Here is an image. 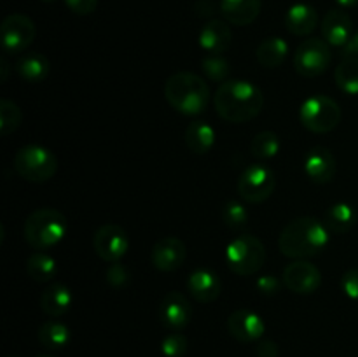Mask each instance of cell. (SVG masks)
<instances>
[{"label": "cell", "mask_w": 358, "mask_h": 357, "mask_svg": "<svg viewBox=\"0 0 358 357\" xmlns=\"http://www.w3.org/2000/svg\"><path fill=\"white\" fill-rule=\"evenodd\" d=\"M227 331L238 342L252 343L262 340L266 332V324L259 314L248 310V308H240L227 317Z\"/></svg>", "instance_id": "cell-14"}, {"label": "cell", "mask_w": 358, "mask_h": 357, "mask_svg": "<svg viewBox=\"0 0 358 357\" xmlns=\"http://www.w3.org/2000/svg\"><path fill=\"white\" fill-rule=\"evenodd\" d=\"M187 338L180 331H173L161 342V352L164 357H184L187 354Z\"/></svg>", "instance_id": "cell-34"}, {"label": "cell", "mask_w": 358, "mask_h": 357, "mask_svg": "<svg viewBox=\"0 0 358 357\" xmlns=\"http://www.w3.org/2000/svg\"><path fill=\"white\" fill-rule=\"evenodd\" d=\"M276 175L262 163L248 164L238 178V195L243 202L259 205L275 192Z\"/></svg>", "instance_id": "cell-8"}, {"label": "cell", "mask_w": 358, "mask_h": 357, "mask_svg": "<svg viewBox=\"0 0 358 357\" xmlns=\"http://www.w3.org/2000/svg\"><path fill=\"white\" fill-rule=\"evenodd\" d=\"M264 93L261 88L245 79H227L213 94L217 114L227 122H248L264 108Z\"/></svg>", "instance_id": "cell-1"}, {"label": "cell", "mask_w": 358, "mask_h": 357, "mask_svg": "<svg viewBox=\"0 0 358 357\" xmlns=\"http://www.w3.org/2000/svg\"><path fill=\"white\" fill-rule=\"evenodd\" d=\"M187 248L185 244L177 237H164L157 240L152 247L150 261L159 272H175L185 262Z\"/></svg>", "instance_id": "cell-15"}, {"label": "cell", "mask_w": 358, "mask_h": 357, "mask_svg": "<svg viewBox=\"0 0 358 357\" xmlns=\"http://www.w3.org/2000/svg\"><path fill=\"white\" fill-rule=\"evenodd\" d=\"M13 167L20 177L28 182H48L58 172V158L48 147L30 144L17 149Z\"/></svg>", "instance_id": "cell-6"}, {"label": "cell", "mask_w": 358, "mask_h": 357, "mask_svg": "<svg viewBox=\"0 0 358 357\" xmlns=\"http://www.w3.org/2000/svg\"><path fill=\"white\" fill-rule=\"evenodd\" d=\"M282 284L294 294H313L322 286V273L308 259H294L283 270Z\"/></svg>", "instance_id": "cell-12"}, {"label": "cell", "mask_w": 358, "mask_h": 357, "mask_svg": "<svg viewBox=\"0 0 358 357\" xmlns=\"http://www.w3.org/2000/svg\"><path fill=\"white\" fill-rule=\"evenodd\" d=\"M66 231H69L66 217L59 210L49 206L34 210L23 224L24 241L35 251H48L56 247L66 237Z\"/></svg>", "instance_id": "cell-4"}, {"label": "cell", "mask_w": 358, "mask_h": 357, "mask_svg": "<svg viewBox=\"0 0 358 357\" xmlns=\"http://www.w3.org/2000/svg\"><path fill=\"white\" fill-rule=\"evenodd\" d=\"M287 55H289V44L285 38L282 37H268L257 46V62L264 69H276L285 62Z\"/></svg>", "instance_id": "cell-26"}, {"label": "cell", "mask_w": 358, "mask_h": 357, "mask_svg": "<svg viewBox=\"0 0 358 357\" xmlns=\"http://www.w3.org/2000/svg\"><path fill=\"white\" fill-rule=\"evenodd\" d=\"M331 233L317 217H297L282 230L278 247L285 258L308 259L318 255L329 245Z\"/></svg>", "instance_id": "cell-2"}, {"label": "cell", "mask_w": 358, "mask_h": 357, "mask_svg": "<svg viewBox=\"0 0 358 357\" xmlns=\"http://www.w3.org/2000/svg\"><path fill=\"white\" fill-rule=\"evenodd\" d=\"M219 9L227 23L247 27L261 14L262 0H220Z\"/></svg>", "instance_id": "cell-21"}, {"label": "cell", "mask_w": 358, "mask_h": 357, "mask_svg": "<svg viewBox=\"0 0 358 357\" xmlns=\"http://www.w3.org/2000/svg\"><path fill=\"white\" fill-rule=\"evenodd\" d=\"M226 262L234 275H254L266 262L264 244L254 234H238L227 244Z\"/></svg>", "instance_id": "cell-5"}, {"label": "cell", "mask_w": 358, "mask_h": 357, "mask_svg": "<svg viewBox=\"0 0 358 357\" xmlns=\"http://www.w3.org/2000/svg\"><path fill=\"white\" fill-rule=\"evenodd\" d=\"M280 147H282L280 136L271 130H264V132H259L252 139L250 153L257 160H269V158H275L280 153Z\"/></svg>", "instance_id": "cell-30"}, {"label": "cell", "mask_w": 358, "mask_h": 357, "mask_svg": "<svg viewBox=\"0 0 358 357\" xmlns=\"http://www.w3.org/2000/svg\"><path fill=\"white\" fill-rule=\"evenodd\" d=\"M72 290L65 284H51L41 294V308L45 315L56 318L65 315L72 307Z\"/></svg>", "instance_id": "cell-22"}, {"label": "cell", "mask_w": 358, "mask_h": 357, "mask_svg": "<svg viewBox=\"0 0 358 357\" xmlns=\"http://www.w3.org/2000/svg\"><path fill=\"white\" fill-rule=\"evenodd\" d=\"M222 220L229 230H241L248 223V210L240 202H227L222 209Z\"/></svg>", "instance_id": "cell-33"}, {"label": "cell", "mask_w": 358, "mask_h": 357, "mask_svg": "<svg viewBox=\"0 0 358 357\" xmlns=\"http://www.w3.org/2000/svg\"><path fill=\"white\" fill-rule=\"evenodd\" d=\"M185 146L194 154H208L215 144V130L205 121H192L185 128Z\"/></svg>", "instance_id": "cell-24"}, {"label": "cell", "mask_w": 358, "mask_h": 357, "mask_svg": "<svg viewBox=\"0 0 358 357\" xmlns=\"http://www.w3.org/2000/svg\"><path fill=\"white\" fill-rule=\"evenodd\" d=\"M324 41L332 48H345L353 35V21L345 10L331 9L322 20Z\"/></svg>", "instance_id": "cell-19"}, {"label": "cell", "mask_w": 358, "mask_h": 357, "mask_svg": "<svg viewBox=\"0 0 358 357\" xmlns=\"http://www.w3.org/2000/svg\"><path fill=\"white\" fill-rule=\"evenodd\" d=\"M105 279H107V284L110 287L122 289L131 280V273H129V270L121 261L110 262V266L107 268V273H105Z\"/></svg>", "instance_id": "cell-35"}, {"label": "cell", "mask_w": 358, "mask_h": 357, "mask_svg": "<svg viewBox=\"0 0 358 357\" xmlns=\"http://www.w3.org/2000/svg\"><path fill=\"white\" fill-rule=\"evenodd\" d=\"M343 112L338 102L327 94H313L306 98L299 108V121L308 132L329 133L341 122Z\"/></svg>", "instance_id": "cell-7"}, {"label": "cell", "mask_w": 358, "mask_h": 357, "mask_svg": "<svg viewBox=\"0 0 358 357\" xmlns=\"http://www.w3.org/2000/svg\"><path fill=\"white\" fill-rule=\"evenodd\" d=\"M65 6L77 16H87L96 10L98 0H65Z\"/></svg>", "instance_id": "cell-38"}, {"label": "cell", "mask_w": 358, "mask_h": 357, "mask_svg": "<svg viewBox=\"0 0 358 357\" xmlns=\"http://www.w3.org/2000/svg\"><path fill=\"white\" fill-rule=\"evenodd\" d=\"M322 223L327 227L329 233L343 234L352 230L357 223V212L350 203L339 202L329 206L324 212Z\"/></svg>", "instance_id": "cell-23"}, {"label": "cell", "mask_w": 358, "mask_h": 357, "mask_svg": "<svg viewBox=\"0 0 358 357\" xmlns=\"http://www.w3.org/2000/svg\"><path fill=\"white\" fill-rule=\"evenodd\" d=\"M21 121H23V112L17 107V104H14L13 100H7V98H2L0 100V133L3 136L10 135V133L20 128Z\"/></svg>", "instance_id": "cell-31"}, {"label": "cell", "mask_w": 358, "mask_h": 357, "mask_svg": "<svg viewBox=\"0 0 358 357\" xmlns=\"http://www.w3.org/2000/svg\"><path fill=\"white\" fill-rule=\"evenodd\" d=\"M35 357H56V356H51V354H38V356Z\"/></svg>", "instance_id": "cell-44"}, {"label": "cell", "mask_w": 358, "mask_h": 357, "mask_svg": "<svg viewBox=\"0 0 358 357\" xmlns=\"http://www.w3.org/2000/svg\"><path fill=\"white\" fill-rule=\"evenodd\" d=\"M304 172L315 184H329L338 172V161L327 147L317 146L304 158Z\"/></svg>", "instance_id": "cell-16"}, {"label": "cell", "mask_w": 358, "mask_h": 357, "mask_svg": "<svg viewBox=\"0 0 358 357\" xmlns=\"http://www.w3.org/2000/svg\"><path fill=\"white\" fill-rule=\"evenodd\" d=\"M343 56H357L358 58V31H355V34L352 35L348 44L343 48Z\"/></svg>", "instance_id": "cell-41"}, {"label": "cell", "mask_w": 358, "mask_h": 357, "mask_svg": "<svg viewBox=\"0 0 358 357\" xmlns=\"http://www.w3.org/2000/svg\"><path fill=\"white\" fill-rule=\"evenodd\" d=\"M336 2H338V6L343 7V9H348V7H355L358 0H336Z\"/></svg>", "instance_id": "cell-43"}, {"label": "cell", "mask_w": 358, "mask_h": 357, "mask_svg": "<svg viewBox=\"0 0 358 357\" xmlns=\"http://www.w3.org/2000/svg\"><path fill=\"white\" fill-rule=\"evenodd\" d=\"M6 357H17V356H14V354H10V356H6Z\"/></svg>", "instance_id": "cell-46"}, {"label": "cell", "mask_w": 358, "mask_h": 357, "mask_svg": "<svg viewBox=\"0 0 358 357\" xmlns=\"http://www.w3.org/2000/svg\"><path fill=\"white\" fill-rule=\"evenodd\" d=\"M41 2H44V4H55L56 0H41Z\"/></svg>", "instance_id": "cell-45"}, {"label": "cell", "mask_w": 358, "mask_h": 357, "mask_svg": "<svg viewBox=\"0 0 358 357\" xmlns=\"http://www.w3.org/2000/svg\"><path fill=\"white\" fill-rule=\"evenodd\" d=\"M199 48L206 55H224L233 42V31L226 20H208L199 30Z\"/></svg>", "instance_id": "cell-17"}, {"label": "cell", "mask_w": 358, "mask_h": 357, "mask_svg": "<svg viewBox=\"0 0 358 357\" xmlns=\"http://www.w3.org/2000/svg\"><path fill=\"white\" fill-rule=\"evenodd\" d=\"M93 248L101 261H121L129 248L128 233L119 224H103V226H100L94 231Z\"/></svg>", "instance_id": "cell-11"}, {"label": "cell", "mask_w": 358, "mask_h": 357, "mask_svg": "<svg viewBox=\"0 0 358 357\" xmlns=\"http://www.w3.org/2000/svg\"><path fill=\"white\" fill-rule=\"evenodd\" d=\"M201 69L206 79L213 80V83L222 84L229 79L231 66L224 55H206L201 62Z\"/></svg>", "instance_id": "cell-32"}, {"label": "cell", "mask_w": 358, "mask_h": 357, "mask_svg": "<svg viewBox=\"0 0 358 357\" xmlns=\"http://www.w3.org/2000/svg\"><path fill=\"white\" fill-rule=\"evenodd\" d=\"M332 62L331 46L318 37H310L297 46L294 52V69L303 77H317L329 69Z\"/></svg>", "instance_id": "cell-9"}, {"label": "cell", "mask_w": 358, "mask_h": 357, "mask_svg": "<svg viewBox=\"0 0 358 357\" xmlns=\"http://www.w3.org/2000/svg\"><path fill=\"white\" fill-rule=\"evenodd\" d=\"M280 286H282L280 280L276 279L275 275H271V273H269V275L259 276L257 282H255V287H257V290L262 296H275L280 290Z\"/></svg>", "instance_id": "cell-37"}, {"label": "cell", "mask_w": 358, "mask_h": 357, "mask_svg": "<svg viewBox=\"0 0 358 357\" xmlns=\"http://www.w3.org/2000/svg\"><path fill=\"white\" fill-rule=\"evenodd\" d=\"M49 59L41 52H27L16 62V72L23 80L31 84L42 83L49 76Z\"/></svg>", "instance_id": "cell-25"}, {"label": "cell", "mask_w": 358, "mask_h": 357, "mask_svg": "<svg viewBox=\"0 0 358 357\" xmlns=\"http://www.w3.org/2000/svg\"><path fill=\"white\" fill-rule=\"evenodd\" d=\"M161 324L170 331H182L192 318V307L187 298L178 290H171L161 300L157 308Z\"/></svg>", "instance_id": "cell-13"}, {"label": "cell", "mask_w": 358, "mask_h": 357, "mask_svg": "<svg viewBox=\"0 0 358 357\" xmlns=\"http://www.w3.org/2000/svg\"><path fill=\"white\" fill-rule=\"evenodd\" d=\"M341 289L352 300H358V268H352L341 276Z\"/></svg>", "instance_id": "cell-36"}, {"label": "cell", "mask_w": 358, "mask_h": 357, "mask_svg": "<svg viewBox=\"0 0 358 357\" xmlns=\"http://www.w3.org/2000/svg\"><path fill=\"white\" fill-rule=\"evenodd\" d=\"M336 84L346 94H358V58L343 56L334 72Z\"/></svg>", "instance_id": "cell-29"}, {"label": "cell", "mask_w": 358, "mask_h": 357, "mask_svg": "<svg viewBox=\"0 0 358 357\" xmlns=\"http://www.w3.org/2000/svg\"><path fill=\"white\" fill-rule=\"evenodd\" d=\"M187 290L198 303H213L222 293V280L212 270L198 268L189 275Z\"/></svg>", "instance_id": "cell-18"}, {"label": "cell", "mask_w": 358, "mask_h": 357, "mask_svg": "<svg viewBox=\"0 0 358 357\" xmlns=\"http://www.w3.org/2000/svg\"><path fill=\"white\" fill-rule=\"evenodd\" d=\"M255 354H257V357H278L280 356L278 343L268 338L259 340V343L255 345Z\"/></svg>", "instance_id": "cell-39"}, {"label": "cell", "mask_w": 358, "mask_h": 357, "mask_svg": "<svg viewBox=\"0 0 358 357\" xmlns=\"http://www.w3.org/2000/svg\"><path fill=\"white\" fill-rule=\"evenodd\" d=\"M194 13L199 18H210V20H213L212 16L217 13V4L213 0H198L194 4Z\"/></svg>", "instance_id": "cell-40"}, {"label": "cell", "mask_w": 358, "mask_h": 357, "mask_svg": "<svg viewBox=\"0 0 358 357\" xmlns=\"http://www.w3.org/2000/svg\"><path fill=\"white\" fill-rule=\"evenodd\" d=\"M58 266L56 259L49 255L45 251H35L34 254L28 255L27 259V273L34 282L45 284L55 279Z\"/></svg>", "instance_id": "cell-28"}, {"label": "cell", "mask_w": 358, "mask_h": 357, "mask_svg": "<svg viewBox=\"0 0 358 357\" xmlns=\"http://www.w3.org/2000/svg\"><path fill=\"white\" fill-rule=\"evenodd\" d=\"M164 98L180 114L198 115L208 107L210 86L196 74L177 72L164 83Z\"/></svg>", "instance_id": "cell-3"}, {"label": "cell", "mask_w": 358, "mask_h": 357, "mask_svg": "<svg viewBox=\"0 0 358 357\" xmlns=\"http://www.w3.org/2000/svg\"><path fill=\"white\" fill-rule=\"evenodd\" d=\"M37 338L38 343H41L44 349L59 350L63 349V346H66V343L72 338V332H70L69 326L56 321V318H51V321H45L44 324L38 328Z\"/></svg>", "instance_id": "cell-27"}, {"label": "cell", "mask_w": 358, "mask_h": 357, "mask_svg": "<svg viewBox=\"0 0 358 357\" xmlns=\"http://www.w3.org/2000/svg\"><path fill=\"white\" fill-rule=\"evenodd\" d=\"M0 35H2L3 51L9 55H20L34 44L37 28L27 14L14 13L3 18L0 24Z\"/></svg>", "instance_id": "cell-10"}, {"label": "cell", "mask_w": 358, "mask_h": 357, "mask_svg": "<svg viewBox=\"0 0 358 357\" xmlns=\"http://www.w3.org/2000/svg\"><path fill=\"white\" fill-rule=\"evenodd\" d=\"M0 70H2V83H6L7 72H9V63H7L6 58L0 59Z\"/></svg>", "instance_id": "cell-42"}, {"label": "cell", "mask_w": 358, "mask_h": 357, "mask_svg": "<svg viewBox=\"0 0 358 357\" xmlns=\"http://www.w3.org/2000/svg\"><path fill=\"white\" fill-rule=\"evenodd\" d=\"M318 21H320V16H318L317 9L304 2L294 4L285 14L287 30L296 37H308L310 34H313L318 27Z\"/></svg>", "instance_id": "cell-20"}]
</instances>
